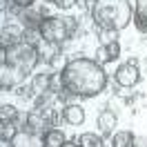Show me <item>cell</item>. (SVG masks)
Returning <instances> with one entry per match:
<instances>
[{
    "label": "cell",
    "instance_id": "obj_1",
    "mask_svg": "<svg viewBox=\"0 0 147 147\" xmlns=\"http://www.w3.org/2000/svg\"><path fill=\"white\" fill-rule=\"evenodd\" d=\"M63 85L71 96L94 98L107 87V71L98 60L92 58H74L63 67Z\"/></svg>",
    "mask_w": 147,
    "mask_h": 147
},
{
    "label": "cell",
    "instance_id": "obj_2",
    "mask_svg": "<svg viewBox=\"0 0 147 147\" xmlns=\"http://www.w3.org/2000/svg\"><path fill=\"white\" fill-rule=\"evenodd\" d=\"M40 54L36 45L29 42H16V45L2 47V58H0V89L9 92L25 83L27 74L36 69Z\"/></svg>",
    "mask_w": 147,
    "mask_h": 147
},
{
    "label": "cell",
    "instance_id": "obj_3",
    "mask_svg": "<svg viewBox=\"0 0 147 147\" xmlns=\"http://www.w3.org/2000/svg\"><path fill=\"white\" fill-rule=\"evenodd\" d=\"M89 13L98 29H111V31H123L134 18L129 0H96Z\"/></svg>",
    "mask_w": 147,
    "mask_h": 147
},
{
    "label": "cell",
    "instance_id": "obj_4",
    "mask_svg": "<svg viewBox=\"0 0 147 147\" xmlns=\"http://www.w3.org/2000/svg\"><path fill=\"white\" fill-rule=\"evenodd\" d=\"M40 36L47 42L54 45H63L65 40L78 34V20L76 18H58V16H47L40 22Z\"/></svg>",
    "mask_w": 147,
    "mask_h": 147
},
{
    "label": "cell",
    "instance_id": "obj_5",
    "mask_svg": "<svg viewBox=\"0 0 147 147\" xmlns=\"http://www.w3.org/2000/svg\"><path fill=\"white\" fill-rule=\"evenodd\" d=\"M140 80V71H138V63L136 60H129V63H123L114 74V83L118 87H134Z\"/></svg>",
    "mask_w": 147,
    "mask_h": 147
},
{
    "label": "cell",
    "instance_id": "obj_6",
    "mask_svg": "<svg viewBox=\"0 0 147 147\" xmlns=\"http://www.w3.org/2000/svg\"><path fill=\"white\" fill-rule=\"evenodd\" d=\"M11 147H45V138L38 136V131L22 127V129H18L16 138L11 140Z\"/></svg>",
    "mask_w": 147,
    "mask_h": 147
},
{
    "label": "cell",
    "instance_id": "obj_7",
    "mask_svg": "<svg viewBox=\"0 0 147 147\" xmlns=\"http://www.w3.org/2000/svg\"><path fill=\"white\" fill-rule=\"evenodd\" d=\"M25 125H27L31 131H49V129H54V125H51V120H49V116L47 114H42L40 109H34V111H29L27 116H25Z\"/></svg>",
    "mask_w": 147,
    "mask_h": 147
},
{
    "label": "cell",
    "instance_id": "obj_8",
    "mask_svg": "<svg viewBox=\"0 0 147 147\" xmlns=\"http://www.w3.org/2000/svg\"><path fill=\"white\" fill-rule=\"evenodd\" d=\"M96 56H98V63H100L102 67L109 65V63H114V60L120 56L118 40H116V42H109V45H100V47H98V51H96Z\"/></svg>",
    "mask_w": 147,
    "mask_h": 147
},
{
    "label": "cell",
    "instance_id": "obj_9",
    "mask_svg": "<svg viewBox=\"0 0 147 147\" xmlns=\"http://www.w3.org/2000/svg\"><path fill=\"white\" fill-rule=\"evenodd\" d=\"M63 120L69 125H83L85 123V109L80 105H65L63 107Z\"/></svg>",
    "mask_w": 147,
    "mask_h": 147
},
{
    "label": "cell",
    "instance_id": "obj_10",
    "mask_svg": "<svg viewBox=\"0 0 147 147\" xmlns=\"http://www.w3.org/2000/svg\"><path fill=\"white\" fill-rule=\"evenodd\" d=\"M96 123H98V127H100L102 134H111V131L116 129V123H118V118H116V114H114L111 109H102L100 114H98Z\"/></svg>",
    "mask_w": 147,
    "mask_h": 147
},
{
    "label": "cell",
    "instance_id": "obj_11",
    "mask_svg": "<svg viewBox=\"0 0 147 147\" xmlns=\"http://www.w3.org/2000/svg\"><path fill=\"white\" fill-rule=\"evenodd\" d=\"M22 34L25 29H16V27H2L0 36H2V47L16 45V42H22Z\"/></svg>",
    "mask_w": 147,
    "mask_h": 147
},
{
    "label": "cell",
    "instance_id": "obj_12",
    "mask_svg": "<svg viewBox=\"0 0 147 147\" xmlns=\"http://www.w3.org/2000/svg\"><path fill=\"white\" fill-rule=\"evenodd\" d=\"M58 49L60 45H54V42H47V40H40V45H38V54H40V60H45V63H51L58 54Z\"/></svg>",
    "mask_w": 147,
    "mask_h": 147
},
{
    "label": "cell",
    "instance_id": "obj_13",
    "mask_svg": "<svg viewBox=\"0 0 147 147\" xmlns=\"http://www.w3.org/2000/svg\"><path fill=\"white\" fill-rule=\"evenodd\" d=\"M45 147H63L65 143H67V136L63 134V129H49V131H45Z\"/></svg>",
    "mask_w": 147,
    "mask_h": 147
},
{
    "label": "cell",
    "instance_id": "obj_14",
    "mask_svg": "<svg viewBox=\"0 0 147 147\" xmlns=\"http://www.w3.org/2000/svg\"><path fill=\"white\" fill-rule=\"evenodd\" d=\"M111 147H136V138L131 131H116L111 136Z\"/></svg>",
    "mask_w": 147,
    "mask_h": 147
},
{
    "label": "cell",
    "instance_id": "obj_15",
    "mask_svg": "<svg viewBox=\"0 0 147 147\" xmlns=\"http://www.w3.org/2000/svg\"><path fill=\"white\" fill-rule=\"evenodd\" d=\"M51 76H54V74H36V76H34L31 85H34L36 94H47L49 92V87H51Z\"/></svg>",
    "mask_w": 147,
    "mask_h": 147
},
{
    "label": "cell",
    "instance_id": "obj_16",
    "mask_svg": "<svg viewBox=\"0 0 147 147\" xmlns=\"http://www.w3.org/2000/svg\"><path fill=\"white\" fill-rule=\"evenodd\" d=\"M80 147H102V138L98 134H92V131H85L80 134V138L76 140Z\"/></svg>",
    "mask_w": 147,
    "mask_h": 147
},
{
    "label": "cell",
    "instance_id": "obj_17",
    "mask_svg": "<svg viewBox=\"0 0 147 147\" xmlns=\"http://www.w3.org/2000/svg\"><path fill=\"white\" fill-rule=\"evenodd\" d=\"M16 134H18L16 123H7V120H2V125H0V138H2V140H13Z\"/></svg>",
    "mask_w": 147,
    "mask_h": 147
},
{
    "label": "cell",
    "instance_id": "obj_18",
    "mask_svg": "<svg viewBox=\"0 0 147 147\" xmlns=\"http://www.w3.org/2000/svg\"><path fill=\"white\" fill-rule=\"evenodd\" d=\"M0 116H2V120H7V123H16V120L20 118L18 109H16L13 105H2V107H0Z\"/></svg>",
    "mask_w": 147,
    "mask_h": 147
},
{
    "label": "cell",
    "instance_id": "obj_19",
    "mask_svg": "<svg viewBox=\"0 0 147 147\" xmlns=\"http://www.w3.org/2000/svg\"><path fill=\"white\" fill-rule=\"evenodd\" d=\"M98 36H100L102 45H109L118 40V31H111V29H98Z\"/></svg>",
    "mask_w": 147,
    "mask_h": 147
},
{
    "label": "cell",
    "instance_id": "obj_20",
    "mask_svg": "<svg viewBox=\"0 0 147 147\" xmlns=\"http://www.w3.org/2000/svg\"><path fill=\"white\" fill-rule=\"evenodd\" d=\"M16 96H20L22 100H27V98H34V96H36V89H34V85H27V87H18Z\"/></svg>",
    "mask_w": 147,
    "mask_h": 147
},
{
    "label": "cell",
    "instance_id": "obj_21",
    "mask_svg": "<svg viewBox=\"0 0 147 147\" xmlns=\"http://www.w3.org/2000/svg\"><path fill=\"white\" fill-rule=\"evenodd\" d=\"M134 25L140 34H147V18L145 16H140V13H134Z\"/></svg>",
    "mask_w": 147,
    "mask_h": 147
},
{
    "label": "cell",
    "instance_id": "obj_22",
    "mask_svg": "<svg viewBox=\"0 0 147 147\" xmlns=\"http://www.w3.org/2000/svg\"><path fill=\"white\" fill-rule=\"evenodd\" d=\"M51 2H54L58 9H71V7L78 2V0H51Z\"/></svg>",
    "mask_w": 147,
    "mask_h": 147
},
{
    "label": "cell",
    "instance_id": "obj_23",
    "mask_svg": "<svg viewBox=\"0 0 147 147\" xmlns=\"http://www.w3.org/2000/svg\"><path fill=\"white\" fill-rule=\"evenodd\" d=\"M134 13H140L147 18V0H136V11Z\"/></svg>",
    "mask_w": 147,
    "mask_h": 147
},
{
    "label": "cell",
    "instance_id": "obj_24",
    "mask_svg": "<svg viewBox=\"0 0 147 147\" xmlns=\"http://www.w3.org/2000/svg\"><path fill=\"white\" fill-rule=\"evenodd\" d=\"M34 2H36V0H9V5H16V7H22V9L34 7Z\"/></svg>",
    "mask_w": 147,
    "mask_h": 147
},
{
    "label": "cell",
    "instance_id": "obj_25",
    "mask_svg": "<svg viewBox=\"0 0 147 147\" xmlns=\"http://www.w3.org/2000/svg\"><path fill=\"white\" fill-rule=\"evenodd\" d=\"M85 5H87V7H89V11H92V7H94V2H96V0H83Z\"/></svg>",
    "mask_w": 147,
    "mask_h": 147
},
{
    "label": "cell",
    "instance_id": "obj_26",
    "mask_svg": "<svg viewBox=\"0 0 147 147\" xmlns=\"http://www.w3.org/2000/svg\"><path fill=\"white\" fill-rule=\"evenodd\" d=\"M63 147H80V145H78V143H69V140H67V143H65Z\"/></svg>",
    "mask_w": 147,
    "mask_h": 147
},
{
    "label": "cell",
    "instance_id": "obj_27",
    "mask_svg": "<svg viewBox=\"0 0 147 147\" xmlns=\"http://www.w3.org/2000/svg\"><path fill=\"white\" fill-rule=\"evenodd\" d=\"M11 145V140H0V147H9Z\"/></svg>",
    "mask_w": 147,
    "mask_h": 147
},
{
    "label": "cell",
    "instance_id": "obj_28",
    "mask_svg": "<svg viewBox=\"0 0 147 147\" xmlns=\"http://www.w3.org/2000/svg\"><path fill=\"white\" fill-rule=\"evenodd\" d=\"M0 7H2V11L7 9V0H2V5H0Z\"/></svg>",
    "mask_w": 147,
    "mask_h": 147
}]
</instances>
